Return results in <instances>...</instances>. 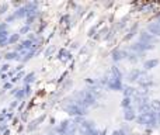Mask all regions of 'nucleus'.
<instances>
[{
	"instance_id": "7",
	"label": "nucleus",
	"mask_w": 160,
	"mask_h": 135,
	"mask_svg": "<svg viewBox=\"0 0 160 135\" xmlns=\"http://www.w3.org/2000/svg\"><path fill=\"white\" fill-rule=\"evenodd\" d=\"M148 31L149 34H152L153 37H160V24L158 21H153L148 24Z\"/></svg>"
},
{
	"instance_id": "32",
	"label": "nucleus",
	"mask_w": 160,
	"mask_h": 135,
	"mask_svg": "<svg viewBox=\"0 0 160 135\" xmlns=\"http://www.w3.org/2000/svg\"><path fill=\"white\" fill-rule=\"evenodd\" d=\"M17 104H18V100H14V101L10 104V108H16V107H17Z\"/></svg>"
},
{
	"instance_id": "8",
	"label": "nucleus",
	"mask_w": 160,
	"mask_h": 135,
	"mask_svg": "<svg viewBox=\"0 0 160 135\" xmlns=\"http://www.w3.org/2000/svg\"><path fill=\"white\" fill-rule=\"evenodd\" d=\"M107 87L111 89V90L122 91V89H124V85H122L121 80H110V82L107 83Z\"/></svg>"
},
{
	"instance_id": "28",
	"label": "nucleus",
	"mask_w": 160,
	"mask_h": 135,
	"mask_svg": "<svg viewBox=\"0 0 160 135\" xmlns=\"http://www.w3.org/2000/svg\"><path fill=\"white\" fill-rule=\"evenodd\" d=\"M24 93H25V97H28L31 94V86H24Z\"/></svg>"
},
{
	"instance_id": "22",
	"label": "nucleus",
	"mask_w": 160,
	"mask_h": 135,
	"mask_svg": "<svg viewBox=\"0 0 160 135\" xmlns=\"http://www.w3.org/2000/svg\"><path fill=\"white\" fill-rule=\"evenodd\" d=\"M150 108H152V111H159L160 110V100H152L150 101Z\"/></svg>"
},
{
	"instance_id": "4",
	"label": "nucleus",
	"mask_w": 160,
	"mask_h": 135,
	"mask_svg": "<svg viewBox=\"0 0 160 135\" xmlns=\"http://www.w3.org/2000/svg\"><path fill=\"white\" fill-rule=\"evenodd\" d=\"M153 48H155V45H148V44H142V42H135V44H132L129 47V51H132V52H135V54H142V52H145V51L153 49Z\"/></svg>"
},
{
	"instance_id": "3",
	"label": "nucleus",
	"mask_w": 160,
	"mask_h": 135,
	"mask_svg": "<svg viewBox=\"0 0 160 135\" xmlns=\"http://www.w3.org/2000/svg\"><path fill=\"white\" fill-rule=\"evenodd\" d=\"M65 111H66L68 114H70V116H75V117H83V116H86L87 114V110L86 108H83V107H80V106L78 104H75V103H70V104H68V106H65Z\"/></svg>"
},
{
	"instance_id": "12",
	"label": "nucleus",
	"mask_w": 160,
	"mask_h": 135,
	"mask_svg": "<svg viewBox=\"0 0 160 135\" xmlns=\"http://www.w3.org/2000/svg\"><path fill=\"white\" fill-rule=\"evenodd\" d=\"M45 117H47V116H45V114H42V116H39L38 118H37V120H34V121L31 122L30 125H28V127H27V130H28V131H32V130H35V128L38 127V125L41 124V122L45 120Z\"/></svg>"
},
{
	"instance_id": "20",
	"label": "nucleus",
	"mask_w": 160,
	"mask_h": 135,
	"mask_svg": "<svg viewBox=\"0 0 160 135\" xmlns=\"http://www.w3.org/2000/svg\"><path fill=\"white\" fill-rule=\"evenodd\" d=\"M20 41V34H11L10 37H8V45H14V44H18Z\"/></svg>"
},
{
	"instance_id": "24",
	"label": "nucleus",
	"mask_w": 160,
	"mask_h": 135,
	"mask_svg": "<svg viewBox=\"0 0 160 135\" xmlns=\"http://www.w3.org/2000/svg\"><path fill=\"white\" fill-rule=\"evenodd\" d=\"M18 56H20L18 54H17L16 51H13V52H7V54H6L4 58L7 59V61H11V59H18Z\"/></svg>"
},
{
	"instance_id": "30",
	"label": "nucleus",
	"mask_w": 160,
	"mask_h": 135,
	"mask_svg": "<svg viewBox=\"0 0 160 135\" xmlns=\"http://www.w3.org/2000/svg\"><path fill=\"white\" fill-rule=\"evenodd\" d=\"M7 28H8L7 23H3V24H0V31H7Z\"/></svg>"
},
{
	"instance_id": "17",
	"label": "nucleus",
	"mask_w": 160,
	"mask_h": 135,
	"mask_svg": "<svg viewBox=\"0 0 160 135\" xmlns=\"http://www.w3.org/2000/svg\"><path fill=\"white\" fill-rule=\"evenodd\" d=\"M122 93H124V97H129V99H131V96H135L136 89L132 87V86H124Z\"/></svg>"
},
{
	"instance_id": "5",
	"label": "nucleus",
	"mask_w": 160,
	"mask_h": 135,
	"mask_svg": "<svg viewBox=\"0 0 160 135\" xmlns=\"http://www.w3.org/2000/svg\"><path fill=\"white\" fill-rule=\"evenodd\" d=\"M138 85L141 86V87H149V86H152V83H153V80H152V77L149 76V75L146 73V72H141V75H139V77H138Z\"/></svg>"
},
{
	"instance_id": "26",
	"label": "nucleus",
	"mask_w": 160,
	"mask_h": 135,
	"mask_svg": "<svg viewBox=\"0 0 160 135\" xmlns=\"http://www.w3.org/2000/svg\"><path fill=\"white\" fill-rule=\"evenodd\" d=\"M55 49H56V48L53 47V45H52V47H49L47 51H45V55H47V56H51L53 52H55Z\"/></svg>"
},
{
	"instance_id": "29",
	"label": "nucleus",
	"mask_w": 160,
	"mask_h": 135,
	"mask_svg": "<svg viewBox=\"0 0 160 135\" xmlns=\"http://www.w3.org/2000/svg\"><path fill=\"white\" fill-rule=\"evenodd\" d=\"M112 135H127V132H125L124 130H117L112 132Z\"/></svg>"
},
{
	"instance_id": "13",
	"label": "nucleus",
	"mask_w": 160,
	"mask_h": 135,
	"mask_svg": "<svg viewBox=\"0 0 160 135\" xmlns=\"http://www.w3.org/2000/svg\"><path fill=\"white\" fill-rule=\"evenodd\" d=\"M70 56H72V54H70L68 49H65V48H62V49H59L58 58L61 59L62 62H66V61H69V59H70Z\"/></svg>"
},
{
	"instance_id": "15",
	"label": "nucleus",
	"mask_w": 160,
	"mask_h": 135,
	"mask_svg": "<svg viewBox=\"0 0 160 135\" xmlns=\"http://www.w3.org/2000/svg\"><path fill=\"white\" fill-rule=\"evenodd\" d=\"M8 31H0V47H6L8 45Z\"/></svg>"
},
{
	"instance_id": "23",
	"label": "nucleus",
	"mask_w": 160,
	"mask_h": 135,
	"mask_svg": "<svg viewBox=\"0 0 160 135\" xmlns=\"http://www.w3.org/2000/svg\"><path fill=\"white\" fill-rule=\"evenodd\" d=\"M136 30H138V24H135V25H133V27L131 28L129 34H128V35H125V41H128V39H131V38H132V37H135Z\"/></svg>"
},
{
	"instance_id": "9",
	"label": "nucleus",
	"mask_w": 160,
	"mask_h": 135,
	"mask_svg": "<svg viewBox=\"0 0 160 135\" xmlns=\"http://www.w3.org/2000/svg\"><path fill=\"white\" fill-rule=\"evenodd\" d=\"M69 125H70V122L68 121V120H65V121H62L61 124L56 127V132H58L59 135H65L68 132V130H69Z\"/></svg>"
},
{
	"instance_id": "21",
	"label": "nucleus",
	"mask_w": 160,
	"mask_h": 135,
	"mask_svg": "<svg viewBox=\"0 0 160 135\" xmlns=\"http://www.w3.org/2000/svg\"><path fill=\"white\" fill-rule=\"evenodd\" d=\"M14 97H16V100H21L25 97V93H24V87L21 89H16V93H14Z\"/></svg>"
},
{
	"instance_id": "25",
	"label": "nucleus",
	"mask_w": 160,
	"mask_h": 135,
	"mask_svg": "<svg viewBox=\"0 0 160 135\" xmlns=\"http://www.w3.org/2000/svg\"><path fill=\"white\" fill-rule=\"evenodd\" d=\"M132 100L129 99V97H124V100H122V103H121V106L124 108H129V107H132Z\"/></svg>"
},
{
	"instance_id": "27",
	"label": "nucleus",
	"mask_w": 160,
	"mask_h": 135,
	"mask_svg": "<svg viewBox=\"0 0 160 135\" xmlns=\"http://www.w3.org/2000/svg\"><path fill=\"white\" fill-rule=\"evenodd\" d=\"M28 31H30V27H28V25H24V27L20 28L18 34H20V35H21V34H28Z\"/></svg>"
},
{
	"instance_id": "11",
	"label": "nucleus",
	"mask_w": 160,
	"mask_h": 135,
	"mask_svg": "<svg viewBox=\"0 0 160 135\" xmlns=\"http://www.w3.org/2000/svg\"><path fill=\"white\" fill-rule=\"evenodd\" d=\"M127 56H128V52H127V51L117 49V51H114V52H112V59H114V62H118V61H121V59L127 58Z\"/></svg>"
},
{
	"instance_id": "19",
	"label": "nucleus",
	"mask_w": 160,
	"mask_h": 135,
	"mask_svg": "<svg viewBox=\"0 0 160 135\" xmlns=\"http://www.w3.org/2000/svg\"><path fill=\"white\" fill-rule=\"evenodd\" d=\"M34 80H35V73H34V72L25 75V77H24V86H30L31 83L34 82Z\"/></svg>"
},
{
	"instance_id": "10",
	"label": "nucleus",
	"mask_w": 160,
	"mask_h": 135,
	"mask_svg": "<svg viewBox=\"0 0 160 135\" xmlns=\"http://www.w3.org/2000/svg\"><path fill=\"white\" fill-rule=\"evenodd\" d=\"M124 118L127 121H133L136 118V113H135V108L133 107H129V108H125L124 111Z\"/></svg>"
},
{
	"instance_id": "2",
	"label": "nucleus",
	"mask_w": 160,
	"mask_h": 135,
	"mask_svg": "<svg viewBox=\"0 0 160 135\" xmlns=\"http://www.w3.org/2000/svg\"><path fill=\"white\" fill-rule=\"evenodd\" d=\"M135 121L141 125H148V127H156V124L159 122L158 120V113L155 111H149L145 114H139L135 118Z\"/></svg>"
},
{
	"instance_id": "1",
	"label": "nucleus",
	"mask_w": 160,
	"mask_h": 135,
	"mask_svg": "<svg viewBox=\"0 0 160 135\" xmlns=\"http://www.w3.org/2000/svg\"><path fill=\"white\" fill-rule=\"evenodd\" d=\"M72 101L75 103V104L80 106V107L86 108V110L97 104V99L90 93V90H88V89L76 91V93L73 94V100H72Z\"/></svg>"
},
{
	"instance_id": "16",
	"label": "nucleus",
	"mask_w": 160,
	"mask_h": 135,
	"mask_svg": "<svg viewBox=\"0 0 160 135\" xmlns=\"http://www.w3.org/2000/svg\"><path fill=\"white\" fill-rule=\"evenodd\" d=\"M142 70H139V69H132V70L128 73V82H136L139 77V75H141Z\"/></svg>"
},
{
	"instance_id": "18",
	"label": "nucleus",
	"mask_w": 160,
	"mask_h": 135,
	"mask_svg": "<svg viewBox=\"0 0 160 135\" xmlns=\"http://www.w3.org/2000/svg\"><path fill=\"white\" fill-rule=\"evenodd\" d=\"M158 65H159V59H149V61H146L143 64V68L145 70H150V69L156 68Z\"/></svg>"
},
{
	"instance_id": "14",
	"label": "nucleus",
	"mask_w": 160,
	"mask_h": 135,
	"mask_svg": "<svg viewBox=\"0 0 160 135\" xmlns=\"http://www.w3.org/2000/svg\"><path fill=\"white\" fill-rule=\"evenodd\" d=\"M13 17H14V20L24 18V17H27V10H25L24 6H22V7H20V8H17V10L13 13Z\"/></svg>"
},
{
	"instance_id": "6",
	"label": "nucleus",
	"mask_w": 160,
	"mask_h": 135,
	"mask_svg": "<svg viewBox=\"0 0 160 135\" xmlns=\"http://www.w3.org/2000/svg\"><path fill=\"white\" fill-rule=\"evenodd\" d=\"M156 41H158V38H156V37H153L152 34L146 33V31H143V33L139 34V42H142V44L153 45V44H156Z\"/></svg>"
},
{
	"instance_id": "31",
	"label": "nucleus",
	"mask_w": 160,
	"mask_h": 135,
	"mask_svg": "<svg viewBox=\"0 0 160 135\" xmlns=\"http://www.w3.org/2000/svg\"><path fill=\"white\" fill-rule=\"evenodd\" d=\"M6 117H7V114H6V111H2V114H0V122L4 121Z\"/></svg>"
},
{
	"instance_id": "34",
	"label": "nucleus",
	"mask_w": 160,
	"mask_h": 135,
	"mask_svg": "<svg viewBox=\"0 0 160 135\" xmlns=\"http://www.w3.org/2000/svg\"><path fill=\"white\" fill-rule=\"evenodd\" d=\"M8 68H10V66H8V65H3L2 70H4V72H6V70H7V69H8Z\"/></svg>"
},
{
	"instance_id": "33",
	"label": "nucleus",
	"mask_w": 160,
	"mask_h": 135,
	"mask_svg": "<svg viewBox=\"0 0 160 135\" xmlns=\"http://www.w3.org/2000/svg\"><path fill=\"white\" fill-rule=\"evenodd\" d=\"M3 89H4V90H8V89H11V83H6Z\"/></svg>"
}]
</instances>
